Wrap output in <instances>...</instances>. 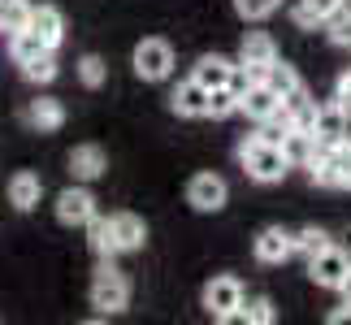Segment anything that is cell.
<instances>
[{"label":"cell","mask_w":351,"mask_h":325,"mask_svg":"<svg viewBox=\"0 0 351 325\" xmlns=\"http://www.w3.org/2000/svg\"><path fill=\"white\" fill-rule=\"evenodd\" d=\"M274 300H265V295H256V300H247L243 304V313H239V321H247V325H274Z\"/></svg>","instance_id":"cell-27"},{"label":"cell","mask_w":351,"mask_h":325,"mask_svg":"<svg viewBox=\"0 0 351 325\" xmlns=\"http://www.w3.org/2000/svg\"><path fill=\"white\" fill-rule=\"evenodd\" d=\"M252 252H256L261 265H282L287 256H295V239H291V230H282V226H265L261 234L252 239Z\"/></svg>","instance_id":"cell-9"},{"label":"cell","mask_w":351,"mask_h":325,"mask_svg":"<svg viewBox=\"0 0 351 325\" xmlns=\"http://www.w3.org/2000/svg\"><path fill=\"white\" fill-rule=\"evenodd\" d=\"M347 147H351V143H347Z\"/></svg>","instance_id":"cell-35"},{"label":"cell","mask_w":351,"mask_h":325,"mask_svg":"<svg viewBox=\"0 0 351 325\" xmlns=\"http://www.w3.org/2000/svg\"><path fill=\"white\" fill-rule=\"evenodd\" d=\"M274 61H278V44H274L265 31L243 35V44H239V65H247V70H252V83H256V74H261L265 65H274Z\"/></svg>","instance_id":"cell-10"},{"label":"cell","mask_w":351,"mask_h":325,"mask_svg":"<svg viewBox=\"0 0 351 325\" xmlns=\"http://www.w3.org/2000/svg\"><path fill=\"white\" fill-rule=\"evenodd\" d=\"M226 200H230V186H226L221 173H195L191 182H186V204H191L195 213H221Z\"/></svg>","instance_id":"cell-6"},{"label":"cell","mask_w":351,"mask_h":325,"mask_svg":"<svg viewBox=\"0 0 351 325\" xmlns=\"http://www.w3.org/2000/svg\"><path fill=\"white\" fill-rule=\"evenodd\" d=\"M313 182L326 191H351V147L347 143H330L326 156L313 165Z\"/></svg>","instance_id":"cell-3"},{"label":"cell","mask_w":351,"mask_h":325,"mask_svg":"<svg viewBox=\"0 0 351 325\" xmlns=\"http://www.w3.org/2000/svg\"><path fill=\"white\" fill-rule=\"evenodd\" d=\"M113 234H117L121 252H139L147 243V226H143L139 213H113Z\"/></svg>","instance_id":"cell-20"},{"label":"cell","mask_w":351,"mask_h":325,"mask_svg":"<svg viewBox=\"0 0 351 325\" xmlns=\"http://www.w3.org/2000/svg\"><path fill=\"white\" fill-rule=\"evenodd\" d=\"M126 304H130L126 274H117L113 265H100L96 278H91V308H100V313H121Z\"/></svg>","instance_id":"cell-2"},{"label":"cell","mask_w":351,"mask_h":325,"mask_svg":"<svg viewBox=\"0 0 351 325\" xmlns=\"http://www.w3.org/2000/svg\"><path fill=\"white\" fill-rule=\"evenodd\" d=\"M31 31L44 39L52 52H57V48H61V39H65V18H61V9H52V5H35V13H31Z\"/></svg>","instance_id":"cell-18"},{"label":"cell","mask_w":351,"mask_h":325,"mask_svg":"<svg viewBox=\"0 0 351 325\" xmlns=\"http://www.w3.org/2000/svg\"><path fill=\"white\" fill-rule=\"evenodd\" d=\"M339 291H343V300H351V274L343 278V287H339Z\"/></svg>","instance_id":"cell-34"},{"label":"cell","mask_w":351,"mask_h":325,"mask_svg":"<svg viewBox=\"0 0 351 325\" xmlns=\"http://www.w3.org/2000/svg\"><path fill=\"white\" fill-rule=\"evenodd\" d=\"M173 113L178 117H208V87H199L195 78H186V83H178V91L169 96Z\"/></svg>","instance_id":"cell-16"},{"label":"cell","mask_w":351,"mask_h":325,"mask_svg":"<svg viewBox=\"0 0 351 325\" xmlns=\"http://www.w3.org/2000/svg\"><path fill=\"white\" fill-rule=\"evenodd\" d=\"M204 308H208V317H217V321H239V313H243V282L230 278V274L213 278L204 287Z\"/></svg>","instance_id":"cell-4"},{"label":"cell","mask_w":351,"mask_h":325,"mask_svg":"<svg viewBox=\"0 0 351 325\" xmlns=\"http://www.w3.org/2000/svg\"><path fill=\"white\" fill-rule=\"evenodd\" d=\"M278 9V0H234V13L243 22H265Z\"/></svg>","instance_id":"cell-29"},{"label":"cell","mask_w":351,"mask_h":325,"mask_svg":"<svg viewBox=\"0 0 351 325\" xmlns=\"http://www.w3.org/2000/svg\"><path fill=\"white\" fill-rule=\"evenodd\" d=\"M22 78H26V83H52V78H57V61H52V52H44V57H35V61H26V65H22Z\"/></svg>","instance_id":"cell-28"},{"label":"cell","mask_w":351,"mask_h":325,"mask_svg":"<svg viewBox=\"0 0 351 325\" xmlns=\"http://www.w3.org/2000/svg\"><path fill=\"white\" fill-rule=\"evenodd\" d=\"M44 52H52L44 39H39L31 26L26 31H13L9 35V57H13V65H26V61H35V57H44Z\"/></svg>","instance_id":"cell-23"},{"label":"cell","mask_w":351,"mask_h":325,"mask_svg":"<svg viewBox=\"0 0 351 325\" xmlns=\"http://www.w3.org/2000/svg\"><path fill=\"white\" fill-rule=\"evenodd\" d=\"M339 100H351V70L339 78Z\"/></svg>","instance_id":"cell-33"},{"label":"cell","mask_w":351,"mask_h":325,"mask_svg":"<svg viewBox=\"0 0 351 325\" xmlns=\"http://www.w3.org/2000/svg\"><path fill=\"white\" fill-rule=\"evenodd\" d=\"M104 169H109V156H104V147H96V143H78L74 152H70V178H74V182H96Z\"/></svg>","instance_id":"cell-11"},{"label":"cell","mask_w":351,"mask_h":325,"mask_svg":"<svg viewBox=\"0 0 351 325\" xmlns=\"http://www.w3.org/2000/svg\"><path fill=\"white\" fill-rule=\"evenodd\" d=\"M347 321H351V300L339 308V313H330V325H347Z\"/></svg>","instance_id":"cell-32"},{"label":"cell","mask_w":351,"mask_h":325,"mask_svg":"<svg viewBox=\"0 0 351 325\" xmlns=\"http://www.w3.org/2000/svg\"><path fill=\"white\" fill-rule=\"evenodd\" d=\"M313 134L321 143H347V104L343 100H330L317 108V126Z\"/></svg>","instance_id":"cell-12"},{"label":"cell","mask_w":351,"mask_h":325,"mask_svg":"<svg viewBox=\"0 0 351 325\" xmlns=\"http://www.w3.org/2000/svg\"><path fill=\"white\" fill-rule=\"evenodd\" d=\"M256 83H269V87H274L282 100H291V96H300V91H304V78L295 74V65H287V61L265 65V70L256 74Z\"/></svg>","instance_id":"cell-17"},{"label":"cell","mask_w":351,"mask_h":325,"mask_svg":"<svg viewBox=\"0 0 351 325\" xmlns=\"http://www.w3.org/2000/svg\"><path fill=\"white\" fill-rule=\"evenodd\" d=\"M347 274H351V256H347L343 248H334V243H330L321 256H313V261H308V278H313L317 287H326V291H339Z\"/></svg>","instance_id":"cell-7"},{"label":"cell","mask_w":351,"mask_h":325,"mask_svg":"<svg viewBox=\"0 0 351 325\" xmlns=\"http://www.w3.org/2000/svg\"><path fill=\"white\" fill-rule=\"evenodd\" d=\"M31 13H35V5L31 0H0V31H26L31 26Z\"/></svg>","instance_id":"cell-24"},{"label":"cell","mask_w":351,"mask_h":325,"mask_svg":"<svg viewBox=\"0 0 351 325\" xmlns=\"http://www.w3.org/2000/svg\"><path fill=\"white\" fill-rule=\"evenodd\" d=\"M39 195H44V182H39V173L22 169V173H13V178H9V204L18 208V213H31V208L39 204Z\"/></svg>","instance_id":"cell-19"},{"label":"cell","mask_w":351,"mask_h":325,"mask_svg":"<svg viewBox=\"0 0 351 325\" xmlns=\"http://www.w3.org/2000/svg\"><path fill=\"white\" fill-rule=\"evenodd\" d=\"M134 74L143 83H165L173 74V48L165 39H139V48H134Z\"/></svg>","instance_id":"cell-5"},{"label":"cell","mask_w":351,"mask_h":325,"mask_svg":"<svg viewBox=\"0 0 351 325\" xmlns=\"http://www.w3.org/2000/svg\"><path fill=\"white\" fill-rule=\"evenodd\" d=\"M278 104H282V96L269 83H252L247 91L239 96V113H247L252 121H269L278 113Z\"/></svg>","instance_id":"cell-14"},{"label":"cell","mask_w":351,"mask_h":325,"mask_svg":"<svg viewBox=\"0 0 351 325\" xmlns=\"http://www.w3.org/2000/svg\"><path fill=\"white\" fill-rule=\"evenodd\" d=\"M87 243H91V252L100 256V261H113V256L121 252L117 248V234H113V217H91L87 221Z\"/></svg>","instance_id":"cell-21"},{"label":"cell","mask_w":351,"mask_h":325,"mask_svg":"<svg viewBox=\"0 0 351 325\" xmlns=\"http://www.w3.org/2000/svg\"><path fill=\"white\" fill-rule=\"evenodd\" d=\"M191 78L199 87H230V78H234V61L230 57H221V52H208V57H199L195 61V70H191Z\"/></svg>","instance_id":"cell-15"},{"label":"cell","mask_w":351,"mask_h":325,"mask_svg":"<svg viewBox=\"0 0 351 325\" xmlns=\"http://www.w3.org/2000/svg\"><path fill=\"white\" fill-rule=\"evenodd\" d=\"M339 9H343V0H300V5H295V26L317 31V26H326Z\"/></svg>","instance_id":"cell-22"},{"label":"cell","mask_w":351,"mask_h":325,"mask_svg":"<svg viewBox=\"0 0 351 325\" xmlns=\"http://www.w3.org/2000/svg\"><path fill=\"white\" fill-rule=\"evenodd\" d=\"M239 160H243V169H247L252 182H282V178H287V169H291L282 143H269V139H261V134L239 139Z\"/></svg>","instance_id":"cell-1"},{"label":"cell","mask_w":351,"mask_h":325,"mask_svg":"<svg viewBox=\"0 0 351 325\" xmlns=\"http://www.w3.org/2000/svg\"><path fill=\"white\" fill-rule=\"evenodd\" d=\"M78 78H83V87H104V61L96 57V52H87L83 61H78Z\"/></svg>","instance_id":"cell-30"},{"label":"cell","mask_w":351,"mask_h":325,"mask_svg":"<svg viewBox=\"0 0 351 325\" xmlns=\"http://www.w3.org/2000/svg\"><path fill=\"white\" fill-rule=\"evenodd\" d=\"M326 26H330V39H334V44H339V48H351V9H339Z\"/></svg>","instance_id":"cell-31"},{"label":"cell","mask_w":351,"mask_h":325,"mask_svg":"<svg viewBox=\"0 0 351 325\" xmlns=\"http://www.w3.org/2000/svg\"><path fill=\"white\" fill-rule=\"evenodd\" d=\"M291 239H295V252H300L304 261H313V256H321V252L330 248V234L321 226H304V230H295Z\"/></svg>","instance_id":"cell-25"},{"label":"cell","mask_w":351,"mask_h":325,"mask_svg":"<svg viewBox=\"0 0 351 325\" xmlns=\"http://www.w3.org/2000/svg\"><path fill=\"white\" fill-rule=\"evenodd\" d=\"M26 126L39 130V134H48V130H61L65 126V104L61 100H52V96H35L31 104H26Z\"/></svg>","instance_id":"cell-13"},{"label":"cell","mask_w":351,"mask_h":325,"mask_svg":"<svg viewBox=\"0 0 351 325\" xmlns=\"http://www.w3.org/2000/svg\"><path fill=\"white\" fill-rule=\"evenodd\" d=\"M239 113V91L234 87H213L208 91V117H230Z\"/></svg>","instance_id":"cell-26"},{"label":"cell","mask_w":351,"mask_h":325,"mask_svg":"<svg viewBox=\"0 0 351 325\" xmlns=\"http://www.w3.org/2000/svg\"><path fill=\"white\" fill-rule=\"evenodd\" d=\"M91 217H96V195H91L83 182H78V186H65V191L57 195V221L61 226H83L87 230Z\"/></svg>","instance_id":"cell-8"}]
</instances>
